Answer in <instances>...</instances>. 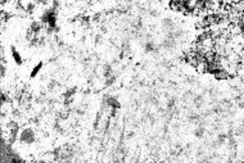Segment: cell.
Returning a JSON list of instances; mask_svg holds the SVG:
<instances>
[{"label":"cell","instance_id":"1","mask_svg":"<svg viewBox=\"0 0 244 163\" xmlns=\"http://www.w3.org/2000/svg\"><path fill=\"white\" fill-rule=\"evenodd\" d=\"M12 57H13V59H14V62H15L17 64H21V63H22L21 54H19L14 48H12Z\"/></svg>","mask_w":244,"mask_h":163},{"label":"cell","instance_id":"2","mask_svg":"<svg viewBox=\"0 0 244 163\" xmlns=\"http://www.w3.org/2000/svg\"><path fill=\"white\" fill-rule=\"evenodd\" d=\"M40 68H41V64H39V65H36V67L34 68V71H32V76H36V73L40 71Z\"/></svg>","mask_w":244,"mask_h":163}]
</instances>
